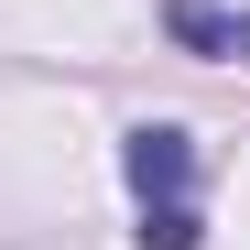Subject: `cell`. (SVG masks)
<instances>
[{"mask_svg":"<svg viewBox=\"0 0 250 250\" xmlns=\"http://www.w3.org/2000/svg\"><path fill=\"white\" fill-rule=\"evenodd\" d=\"M120 174H131V196H142V250H196V207H185L196 142H185V131L142 120V131L120 142Z\"/></svg>","mask_w":250,"mask_h":250,"instance_id":"6da1fadb","label":"cell"},{"mask_svg":"<svg viewBox=\"0 0 250 250\" xmlns=\"http://www.w3.org/2000/svg\"><path fill=\"white\" fill-rule=\"evenodd\" d=\"M163 33L185 55H250V11H218V0H163Z\"/></svg>","mask_w":250,"mask_h":250,"instance_id":"7a4b0ae2","label":"cell"}]
</instances>
